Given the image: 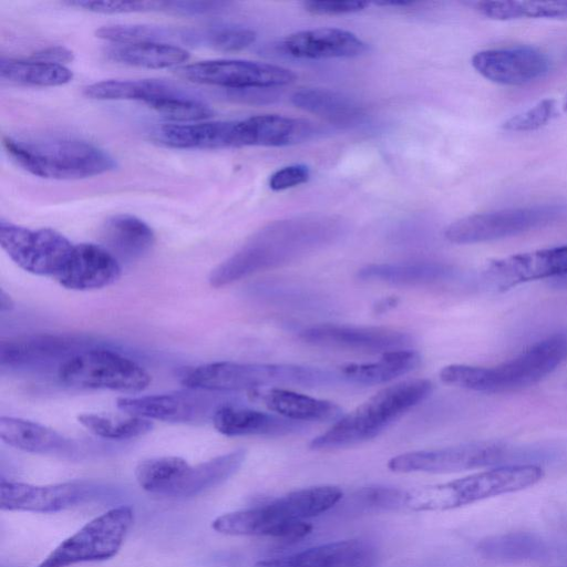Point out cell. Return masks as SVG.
Masks as SVG:
<instances>
[{
    "label": "cell",
    "instance_id": "47",
    "mask_svg": "<svg viewBox=\"0 0 567 567\" xmlns=\"http://www.w3.org/2000/svg\"><path fill=\"white\" fill-rule=\"evenodd\" d=\"M14 307L12 298L3 290L0 289V310L1 312L11 311Z\"/></svg>",
    "mask_w": 567,
    "mask_h": 567
},
{
    "label": "cell",
    "instance_id": "19",
    "mask_svg": "<svg viewBox=\"0 0 567 567\" xmlns=\"http://www.w3.org/2000/svg\"><path fill=\"white\" fill-rule=\"evenodd\" d=\"M473 68L485 79L503 85H524L542 79L550 69L549 58L532 47L489 49L472 56Z\"/></svg>",
    "mask_w": 567,
    "mask_h": 567
},
{
    "label": "cell",
    "instance_id": "7",
    "mask_svg": "<svg viewBox=\"0 0 567 567\" xmlns=\"http://www.w3.org/2000/svg\"><path fill=\"white\" fill-rule=\"evenodd\" d=\"M544 476L535 464H506L450 482L411 489L404 504L413 511H449L491 497L515 493Z\"/></svg>",
    "mask_w": 567,
    "mask_h": 567
},
{
    "label": "cell",
    "instance_id": "45",
    "mask_svg": "<svg viewBox=\"0 0 567 567\" xmlns=\"http://www.w3.org/2000/svg\"><path fill=\"white\" fill-rule=\"evenodd\" d=\"M310 177V169L305 164H292L277 169L269 177V187L272 190H285L306 183Z\"/></svg>",
    "mask_w": 567,
    "mask_h": 567
},
{
    "label": "cell",
    "instance_id": "14",
    "mask_svg": "<svg viewBox=\"0 0 567 567\" xmlns=\"http://www.w3.org/2000/svg\"><path fill=\"white\" fill-rule=\"evenodd\" d=\"M177 73L190 82L228 91L276 89L292 83L297 78L291 70L280 65L233 59L185 64L177 69Z\"/></svg>",
    "mask_w": 567,
    "mask_h": 567
},
{
    "label": "cell",
    "instance_id": "12",
    "mask_svg": "<svg viewBox=\"0 0 567 567\" xmlns=\"http://www.w3.org/2000/svg\"><path fill=\"white\" fill-rule=\"evenodd\" d=\"M566 214V206L543 204L474 214L452 223L444 231L454 244H476L516 236L547 226Z\"/></svg>",
    "mask_w": 567,
    "mask_h": 567
},
{
    "label": "cell",
    "instance_id": "2",
    "mask_svg": "<svg viewBox=\"0 0 567 567\" xmlns=\"http://www.w3.org/2000/svg\"><path fill=\"white\" fill-rule=\"evenodd\" d=\"M342 494L332 485L292 491L267 504L223 514L212 522V527L231 536L300 538L312 529L306 520L332 508Z\"/></svg>",
    "mask_w": 567,
    "mask_h": 567
},
{
    "label": "cell",
    "instance_id": "5",
    "mask_svg": "<svg viewBox=\"0 0 567 567\" xmlns=\"http://www.w3.org/2000/svg\"><path fill=\"white\" fill-rule=\"evenodd\" d=\"M189 389L216 392H249L271 385L307 388L347 383L339 369L284 363L212 362L195 367L182 377Z\"/></svg>",
    "mask_w": 567,
    "mask_h": 567
},
{
    "label": "cell",
    "instance_id": "1",
    "mask_svg": "<svg viewBox=\"0 0 567 567\" xmlns=\"http://www.w3.org/2000/svg\"><path fill=\"white\" fill-rule=\"evenodd\" d=\"M343 230L340 220L327 216H302L271 223L212 270L208 281L219 288L252 274L287 265L331 245Z\"/></svg>",
    "mask_w": 567,
    "mask_h": 567
},
{
    "label": "cell",
    "instance_id": "4",
    "mask_svg": "<svg viewBox=\"0 0 567 567\" xmlns=\"http://www.w3.org/2000/svg\"><path fill=\"white\" fill-rule=\"evenodd\" d=\"M3 147L17 165L42 178H87L116 167V162L109 152L76 137L6 136Z\"/></svg>",
    "mask_w": 567,
    "mask_h": 567
},
{
    "label": "cell",
    "instance_id": "9",
    "mask_svg": "<svg viewBox=\"0 0 567 567\" xmlns=\"http://www.w3.org/2000/svg\"><path fill=\"white\" fill-rule=\"evenodd\" d=\"M133 520L131 506L113 507L62 540L37 567H70L107 560L120 551Z\"/></svg>",
    "mask_w": 567,
    "mask_h": 567
},
{
    "label": "cell",
    "instance_id": "11",
    "mask_svg": "<svg viewBox=\"0 0 567 567\" xmlns=\"http://www.w3.org/2000/svg\"><path fill=\"white\" fill-rule=\"evenodd\" d=\"M162 394L120 398L117 408L127 415L172 423H203L213 420L225 405H241L240 392L189 389Z\"/></svg>",
    "mask_w": 567,
    "mask_h": 567
},
{
    "label": "cell",
    "instance_id": "25",
    "mask_svg": "<svg viewBox=\"0 0 567 567\" xmlns=\"http://www.w3.org/2000/svg\"><path fill=\"white\" fill-rule=\"evenodd\" d=\"M162 145L182 150H221L238 147L237 121L165 124L154 132Z\"/></svg>",
    "mask_w": 567,
    "mask_h": 567
},
{
    "label": "cell",
    "instance_id": "16",
    "mask_svg": "<svg viewBox=\"0 0 567 567\" xmlns=\"http://www.w3.org/2000/svg\"><path fill=\"white\" fill-rule=\"evenodd\" d=\"M87 339L74 336L39 334L0 343V365L9 370L59 368L74 354L93 347Z\"/></svg>",
    "mask_w": 567,
    "mask_h": 567
},
{
    "label": "cell",
    "instance_id": "18",
    "mask_svg": "<svg viewBox=\"0 0 567 567\" xmlns=\"http://www.w3.org/2000/svg\"><path fill=\"white\" fill-rule=\"evenodd\" d=\"M299 338L313 346L372 353L408 349L412 343L411 336L399 330L332 323L307 327Z\"/></svg>",
    "mask_w": 567,
    "mask_h": 567
},
{
    "label": "cell",
    "instance_id": "29",
    "mask_svg": "<svg viewBox=\"0 0 567 567\" xmlns=\"http://www.w3.org/2000/svg\"><path fill=\"white\" fill-rule=\"evenodd\" d=\"M100 245L118 261H132L151 250L155 235L144 220L128 214H118L104 221L100 229Z\"/></svg>",
    "mask_w": 567,
    "mask_h": 567
},
{
    "label": "cell",
    "instance_id": "41",
    "mask_svg": "<svg viewBox=\"0 0 567 567\" xmlns=\"http://www.w3.org/2000/svg\"><path fill=\"white\" fill-rule=\"evenodd\" d=\"M557 104L554 99H544L529 109L507 118L502 127L511 132H529L549 123L556 115Z\"/></svg>",
    "mask_w": 567,
    "mask_h": 567
},
{
    "label": "cell",
    "instance_id": "30",
    "mask_svg": "<svg viewBox=\"0 0 567 567\" xmlns=\"http://www.w3.org/2000/svg\"><path fill=\"white\" fill-rule=\"evenodd\" d=\"M0 437L8 445L35 454L65 455L73 443L56 431L40 423L13 417H0Z\"/></svg>",
    "mask_w": 567,
    "mask_h": 567
},
{
    "label": "cell",
    "instance_id": "10",
    "mask_svg": "<svg viewBox=\"0 0 567 567\" xmlns=\"http://www.w3.org/2000/svg\"><path fill=\"white\" fill-rule=\"evenodd\" d=\"M58 378L61 383L72 388L127 393L141 392L151 382V375L134 360L97 346L68 359L59 368Z\"/></svg>",
    "mask_w": 567,
    "mask_h": 567
},
{
    "label": "cell",
    "instance_id": "24",
    "mask_svg": "<svg viewBox=\"0 0 567 567\" xmlns=\"http://www.w3.org/2000/svg\"><path fill=\"white\" fill-rule=\"evenodd\" d=\"M319 128L310 121L265 114L237 120L238 147H280L312 138Z\"/></svg>",
    "mask_w": 567,
    "mask_h": 567
},
{
    "label": "cell",
    "instance_id": "8",
    "mask_svg": "<svg viewBox=\"0 0 567 567\" xmlns=\"http://www.w3.org/2000/svg\"><path fill=\"white\" fill-rule=\"evenodd\" d=\"M84 94L95 100L142 102L174 121L198 122L213 114L210 106L199 96L159 79L100 81L87 85Z\"/></svg>",
    "mask_w": 567,
    "mask_h": 567
},
{
    "label": "cell",
    "instance_id": "43",
    "mask_svg": "<svg viewBox=\"0 0 567 567\" xmlns=\"http://www.w3.org/2000/svg\"><path fill=\"white\" fill-rule=\"evenodd\" d=\"M228 4L224 1H163L162 11L194 17L223 11Z\"/></svg>",
    "mask_w": 567,
    "mask_h": 567
},
{
    "label": "cell",
    "instance_id": "46",
    "mask_svg": "<svg viewBox=\"0 0 567 567\" xmlns=\"http://www.w3.org/2000/svg\"><path fill=\"white\" fill-rule=\"evenodd\" d=\"M31 59L64 65L73 60V53L65 47L52 45L34 52Z\"/></svg>",
    "mask_w": 567,
    "mask_h": 567
},
{
    "label": "cell",
    "instance_id": "6",
    "mask_svg": "<svg viewBox=\"0 0 567 567\" xmlns=\"http://www.w3.org/2000/svg\"><path fill=\"white\" fill-rule=\"evenodd\" d=\"M426 379H412L386 386L315 437L309 446L328 451L370 441L432 392Z\"/></svg>",
    "mask_w": 567,
    "mask_h": 567
},
{
    "label": "cell",
    "instance_id": "48",
    "mask_svg": "<svg viewBox=\"0 0 567 567\" xmlns=\"http://www.w3.org/2000/svg\"><path fill=\"white\" fill-rule=\"evenodd\" d=\"M377 6L383 7H408L413 4L414 2L411 0H381L374 2Z\"/></svg>",
    "mask_w": 567,
    "mask_h": 567
},
{
    "label": "cell",
    "instance_id": "3",
    "mask_svg": "<svg viewBox=\"0 0 567 567\" xmlns=\"http://www.w3.org/2000/svg\"><path fill=\"white\" fill-rule=\"evenodd\" d=\"M567 359V332H557L537 341L522 353L495 367L450 364L441 380L465 390L503 393L530 386L550 374Z\"/></svg>",
    "mask_w": 567,
    "mask_h": 567
},
{
    "label": "cell",
    "instance_id": "23",
    "mask_svg": "<svg viewBox=\"0 0 567 567\" xmlns=\"http://www.w3.org/2000/svg\"><path fill=\"white\" fill-rule=\"evenodd\" d=\"M286 53L308 60L355 58L369 45L357 34L337 28H317L289 34L282 42Z\"/></svg>",
    "mask_w": 567,
    "mask_h": 567
},
{
    "label": "cell",
    "instance_id": "26",
    "mask_svg": "<svg viewBox=\"0 0 567 567\" xmlns=\"http://www.w3.org/2000/svg\"><path fill=\"white\" fill-rule=\"evenodd\" d=\"M214 427L226 436H280L303 431L306 423L282 417L276 413L225 405L216 411L212 420Z\"/></svg>",
    "mask_w": 567,
    "mask_h": 567
},
{
    "label": "cell",
    "instance_id": "37",
    "mask_svg": "<svg viewBox=\"0 0 567 567\" xmlns=\"http://www.w3.org/2000/svg\"><path fill=\"white\" fill-rule=\"evenodd\" d=\"M256 32L234 23H213L200 28H183L182 43L224 52L246 49L256 40Z\"/></svg>",
    "mask_w": 567,
    "mask_h": 567
},
{
    "label": "cell",
    "instance_id": "15",
    "mask_svg": "<svg viewBox=\"0 0 567 567\" xmlns=\"http://www.w3.org/2000/svg\"><path fill=\"white\" fill-rule=\"evenodd\" d=\"M511 451L496 442H473L393 456L388 468L396 473H455L503 463Z\"/></svg>",
    "mask_w": 567,
    "mask_h": 567
},
{
    "label": "cell",
    "instance_id": "36",
    "mask_svg": "<svg viewBox=\"0 0 567 567\" xmlns=\"http://www.w3.org/2000/svg\"><path fill=\"white\" fill-rule=\"evenodd\" d=\"M190 465L178 456H156L141 461L135 467L137 484L151 494L175 497Z\"/></svg>",
    "mask_w": 567,
    "mask_h": 567
},
{
    "label": "cell",
    "instance_id": "27",
    "mask_svg": "<svg viewBox=\"0 0 567 567\" xmlns=\"http://www.w3.org/2000/svg\"><path fill=\"white\" fill-rule=\"evenodd\" d=\"M248 393L274 413L301 423L338 421L343 415L342 409L331 401L281 388L258 389Z\"/></svg>",
    "mask_w": 567,
    "mask_h": 567
},
{
    "label": "cell",
    "instance_id": "49",
    "mask_svg": "<svg viewBox=\"0 0 567 567\" xmlns=\"http://www.w3.org/2000/svg\"><path fill=\"white\" fill-rule=\"evenodd\" d=\"M565 107L567 109V95H566V100H565Z\"/></svg>",
    "mask_w": 567,
    "mask_h": 567
},
{
    "label": "cell",
    "instance_id": "31",
    "mask_svg": "<svg viewBox=\"0 0 567 567\" xmlns=\"http://www.w3.org/2000/svg\"><path fill=\"white\" fill-rule=\"evenodd\" d=\"M291 102L295 106L341 127L355 126L364 118L363 109L353 99L329 89H300L291 95Z\"/></svg>",
    "mask_w": 567,
    "mask_h": 567
},
{
    "label": "cell",
    "instance_id": "13",
    "mask_svg": "<svg viewBox=\"0 0 567 567\" xmlns=\"http://www.w3.org/2000/svg\"><path fill=\"white\" fill-rule=\"evenodd\" d=\"M0 245L23 270L54 278L74 246L54 229H31L3 219L0 221Z\"/></svg>",
    "mask_w": 567,
    "mask_h": 567
},
{
    "label": "cell",
    "instance_id": "32",
    "mask_svg": "<svg viewBox=\"0 0 567 567\" xmlns=\"http://www.w3.org/2000/svg\"><path fill=\"white\" fill-rule=\"evenodd\" d=\"M421 355L412 349L389 351L382 357L368 363H348L339 367L347 383L381 384L409 373L419 367Z\"/></svg>",
    "mask_w": 567,
    "mask_h": 567
},
{
    "label": "cell",
    "instance_id": "34",
    "mask_svg": "<svg viewBox=\"0 0 567 567\" xmlns=\"http://www.w3.org/2000/svg\"><path fill=\"white\" fill-rule=\"evenodd\" d=\"M246 451L228 452L188 468L175 497L196 496L231 477L243 465Z\"/></svg>",
    "mask_w": 567,
    "mask_h": 567
},
{
    "label": "cell",
    "instance_id": "42",
    "mask_svg": "<svg viewBox=\"0 0 567 567\" xmlns=\"http://www.w3.org/2000/svg\"><path fill=\"white\" fill-rule=\"evenodd\" d=\"M69 6L82 8L84 10L95 12V13H104V14H114V13H134V12H145V11H155L161 10L163 7V1H89V0H78V1H69Z\"/></svg>",
    "mask_w": 567,
    "mask_h": 567
},
{
    "label": "cell",
    "instance_id": "22",
    "mask_svg": "<svg viewBox=\"0 0 567 567\" xmlns=\"http://www.w3.org/2000/svg\"><path fill=\"white\" fill-rule=\"evenodd\" d=\"M375 547L362 539L322 544L292 555L260 560L254 567H374Z\"/></svg>",
    "mask_w": 567,
    "mask_h": 567
},
{
    "label": "cell",
    "instance_id": "40",
    "mask_svg": "<svg viewBox=\"0 0 567 567\" xmlns=\"http://www.w3.org/2000/svg\"><path fill=\"white\" fill-rule=\"evenodd\" d=\"M78 420L92 434L114 441L138 437L153 429L151 420L133 415H128V417H112L84 413L79 415Z\"/></svg>",
    "mask_w": 567,
    "mask_h": 567
},
{
    "label": "cell",
    "instance_id": "35",
    "mask_svg": "<svg viewBox=\"0 0 567 567\" xmlns=\"http://www.w3.org/2000/svg\"><path fill=\"white\" fill-rule=\"evenodd\" d=\"M0 78L12 84L44 87L66 84L72 81L73 73L61 64L2 56Z\"/></svg>",
    "mask_w": 567,
    "mask_h": 567
},
{
    "label": "cell",
    "instance_id": "33",
    "mask_svg": "<svg viewBox=\"0 0 567 567\" xmlns=\"http://www.w3.org/2000/svg\"><path fill=\"white\" fill-rule=\"evenodd\" d=\"M112 61L146 69H166L188 60L182 47L163 42H135L112 44L106 50Z\"/></svg>",
    "mask_w": 567,
    "mask_h": 567
},
{
    "label": "cell",
    "instance_id": "44",
    "mask_svg": "<svg viewBox=\"0 0 567 567\" xmlns=\"http://www.w3.org/2000/svg\"><path fill=\"white\" fill-rule=\"evenodd\" d=\"M305 9L315 14L336 16L348 14L363 10L369 2L363 0H309Z\"/></svg>",
    "mask_w": 567,
    "mask_h": 567
},
{
    "label": "cell",
    "instance_id": "39",
    "mask_svg": "<svg viewBox=\"0 0 567 567\" xmlns=\"http://www.w3.org/2000/svg\"><path fill=\"white\" fill-rule=\"evenodd\" d=\"M478 550L488 559L515 563L542 557L545 545L533 534L516 532L482 540Z\"/></svg>",
    "mask_w": 567,
    "mask_h": 567
},
{
    "label": "cell",
    "instance_id": "28",
    "mask_svg": "<svg viewBox=\"0 0 567 567\" xmlns=\"http://www.w3.org/2000/svg\"><path fill=\"white\" fill-rule=\"evenodd\" d=\"M358 278L395 287H427L451 280L454 269L436 261L371 264L361 268Z\"/></svg>",
    "mask_w": 567,
    "mask_h": 567
},
{
    "label": "cell",
    "instance_id": "38",
    "mask_svg": "<svg viewBox=\"0 0 567 567\" xmlns=\"http://www.w3.org/2000/svg\"><path fill=\"white\" fill-rule=\"evenodd\" d=\"M477 10L494 20L520 18H567V0H489L481 1Z\"/></svg>",
    "mask_w": 567,
    "mask_h": 567
},
{
    "label": "cell",
    "instance_id": "17",
    "mask_svg": "<svg viewBox=\"0 0 567 567\" xmlns=\"http://www.w3.org/2000/svg\"><path fill=\"white\" fill-rule=\"evenodd\" d=\"M94 494L89 482L72 481L33 485L0 481V508L8 512L58 513L85 502Z\"/></svg>",
    "mask_w": 567,
    "mask_h": 567
},
{
    "label": "cell",
    "instance_id": "20",
    "mask_svg": "<svg viewBox=\"0 0 567 567\" xmlns=\"http://www.w3.org/2000/svg\"><path fill=\"white\" fill-rule=\"evenodd\" d=\"M561 276H567V245L495 259L485 269L486 279L501 290Z\"/></svg>",
    "mask_w": 567,
    "mask_h": 567
},
{
    "label": "cell",
    "instance_id": "21",
    "mask_svg": "<svg viewBox=\"0 0 567 567\" xmlns=\"http://www.w3.org/2000/svg\"><path fill=\"white\" fill-rule=\"evenodd\" d=\"M121 272L120 261L103 246L82 243L73 246L55 279L68 289L91 290L114 284Z\"/></svg>",
    "mask_w": 567,
    "mask_h": 567
}]
</instances>
